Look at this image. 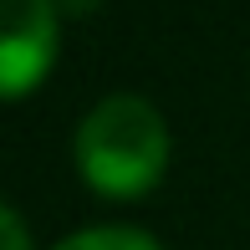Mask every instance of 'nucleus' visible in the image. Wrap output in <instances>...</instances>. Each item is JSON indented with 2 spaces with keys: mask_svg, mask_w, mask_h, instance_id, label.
I'll list each match as a JSON object with an SVG mask.
<instances>
[{
  "mask_svg": "<svg viewBox=\"0 0 250 250\" xmlns=\"http://www.w3.org/2000/svg\"><path fill=\"white\" fill-rule=\"evenodd\" d=\"M77 168L102 199H138L168 168V123L148 97H102L77 128Z\"/></svg>",
  "mask_w": 250,
  "mask_h": 250,
  "instance_id": "obj_1",
  "label": "nucleus"
},
{
  "mask_svg": "<svg viewBox=\"0 0 250 250\" xmlns=\"http://www.w3.org/2000/svg\"><path fill=\"white\" fill-rule=\"evenodd\" d=\"M56 62V10L51 0H0V92L21 102L46 82Z\"/></svg>",
  "mask_w": 250,
  "mask_h": 250,
  "instance_id": "obj_2",
  "label": "nucleus"
},
{
  "mask_svg": "<svg viewBox=\"0 0 250 250\" xmlns=\"http://www.w3.org/2000/svg\"><path fill=\"white\" fill-rule=\"evenodd\" d=\"M51 250H164L153 235L128 230V225H102V230H82V235H66Z\"/></svg>",
  "mask_w": 250,
  "mask_h": 250,
  "instance_id": "obj_3",
  "label": "nucleus"
},
{
  "mask_svg": "<svg viewBox=\"0 0 250 250\" xmlns=\"http://www.w3.org/2000/svg\"><path fill=\"white\" fill-rule=\"evenodd\" d=\"M0 230H5V240H0L5 250H31L26 225H21V214H16V209H5V214H0Z\"/></svg>",
  "mask_w": 250,
  "mask_h": 250,
  "instance_id": "obj_4",
  "label": "nucleus"
}]
</instances>
